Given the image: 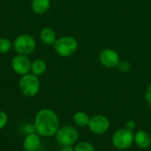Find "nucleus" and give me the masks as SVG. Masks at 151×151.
Returning <instances> with one entry per match:
<instances>
[{
	"label": "nucleus",
	"instance_id": "f257e3e1",
	"mask_svg": "<svg viewBox=\"0 0 151 151\" xmlns=\"http://www.w3.org/2000/svg\"><path fill=\"white\" fill-rule=\"evenodd\" d=\"M34 125L36 134L44 137L55 135L60 127L59 119L56 112L47 108L42 109L37 112Z\"/></svg>",
	"mask_w": 151,
	"mask_h": 151
},
{
	"label": "nucleus",
	"instance_id": "f03ea898",
	"mask_svg": "<svg viewBox=\"0 0 151 151\" xmlns=\"http://www.w3.org/2000/svg\"><path fill=\"white\" fill-rule=\"evenodd\" d=\"M134 143V133L125 127L116 130L111 136L112 146L119 150H125Z\"/></svg>",
	"mask_w": 151,
	"mask_h": 151
},
{
	"label": "nucleus",
	"instance_id": "7ed1b4c3",
	"mask_svg": "<svg viewBox=\"0 0 151 151\" xmlns=\"http://www.w3.org/2000/svg\"><path fill=\"white\" fill-rule=\"evenodd\" d=\"M53 46L55 51L59 56L67 58L76 52L78 49V42L71 35H65L57 39Z\"/></svg>",
	"mask_w": 151,
	"mask_h": 151
},
{
	"label": "nucleus",
	"instance_id": "20e7f679",
	"mask_svg": "<svg viewBox=\"0 0 151 151\" xmlns=\"http://www.w3.org/2000/svg\"><path fill=\"white\" fill-rule=\"evenodd\" d=\"M20 92L27 97H33L40 90V81L38 77L33 73L22 75L19 81Z\"/></svg>",
	"mask_w": 151,
	"mask_h": 151
},
{
	"label": "nucleus",
	"instance_id": "39448f33",
	"mask_svg": "<svg viewBox=\"0 0 151 151\" xmlns=\"http://www.w3.org/2000/svg\"><path fill=\"white\" fill-rule=\"evenodd\" d=\"M57 142L61 146H73L76 143L78 137H79V132L76 129V127L66 125L59 127L58 132L55 134Z\"/></svg>",
	"mask_w": 151,
	"mask_h": 151
},
{
	"label": "nucleus",
	"instance_id": "423d86ee",
	"mask_svg": "<svg viewBox=\"0 0 151 151\" xmlns=\"http://www.w3.org/2000/svg\"><path fill=\"white\" fill-rule=\"evenodd\" d=\"M36 47L35 38L27 34H21L18 35L13 42V48L19 55H29L34 52Z\"/></svg>",
	"mask_w": 151,
	"mask_h": 151
},
{
	"label": "nucleus",
	"instance_id": "0eeeda50",
	"mask_svg": "<svg viewBox=\"0 0 151 151\" xmlns=\"http://www.w3.org/2000/svg\"><path fill=\"white\" fill-rule=\"evenodd\" d=\"M111 127L110 119L103 115V114H96L90 117L89 123L88 125V130L96 135H101L109 131Z\"/></svg>",
	"mask_w": 151,
	"mask_h": 151
},
{
	"label": "nucleus",
	"instance_id": "6e6552de",
	"mask_svg": "<svg viewBox=\"0 0 151 151\" xmlns=\"http://www.w3.org/2000/svg\"><path fill=\"white\" fill-rule=\"evenodd\" d=\"M120 61L119 55L112 49H104L99 54V62L106 68H115Z\"/></svg>",
	"mask_w": 151,
	"mask_h": 151
},
{
	"label": "nucleus",
	"instance_id": "1a4fd4ad",
	"mask_svg": "<svg viewBox=\"0 0 151 151\" xmlns=\"http://www.w3.org/2000/svg\"><path fill=\"white\" fill-rule=\"evenodd\" d=\"M31 60L26 55L18 54L12 60V70L19 75H25L31 71Z\"/></svg>",
	"mask_w": 151,
	"mask_h": 151
},
{
	"label": "nucleus",
	"instance_id": "9d476101",
	"mask_svg": "<svg viewBox=\"0 0 151 151\" xmlns=\"http://www.w3.org/2000/svg\"><path fill=\"white\" fill-rule=\"evenodd\" d=\"M134 143L140 149L146 150L151 146V135L144 130H138L134 133Z\"/></svg>",
	"mask_w": 151,
	"mask_h": 151
},
{
	"label": "nucleus",
	"instance_id": "9b49d317",
	"mask_svg": "<svg viewBox=\"0 0 151 151\" xmlns=\"http://www.w3.org/2000/svg\"><path fill=\"white\" fill-rule=\"evenodd\" d=\"M41 145V139L37 134H27L23 142V148L26 151H37Z\"/></svg>",
	"mask_w": 151,
	"mask_h": 151
},
{
	"label": "nucleus",
	"instance_id": "f8f14e48",
	"mask_svg": "<svg viewBox=\"0 0 151 151\" xmlns=\"http://www.w3.org/2000/svg\"><path fill=\"white\" fill-rule=\"evenodd\" d=\"M40 39L46 45H54L57 41L56 32L50 27H44L40 32Z\"/></svg>",
	"mask_w": 151,
	"mask_h": 151
},
{
	"label": "nucleus",
	"instance_id": "ddd939ff",
	"mask_svg": "<svg viewBox=\"0 0 151 151\" xmlns=\"http://www.w3.org/2000/svg\"><path fill=\"white\" fill-rule=\"evenodd\" d=\"M50 7V0H32L31 9L36 14L45 13Z\"/></svg>",
	"mask_w": 151,
	"mask_h": 151
},
{
	"label": "nucleus",
	"instance_id": "4468645a",
	"mask_svg": "<svg viewBox=\"0 0 151 151\" xmlns=\"http://www.w3.org/2000/svg\"><path fill=\"white\" fill-rule=\"evenodd\" d=\"M89 119H90V116L86 111H79L75 112L73 117V123L75 124V126L79 127H88L89 123Z\"/></svg>",
	"mask_w": 151,
	"mask_h": 151
},
{
	"label": "nucleus",
	"instance_id": "2eb2a0df",
	"mask_svg": "<svg viewBox=\"0 0 151 151\" xmlns=\"http://www.w3.org/2000/svg\"><path fill=\"white\" fill-rule=\"evenodd\" d=\"M46 69H47L46 62L43 59L38 58L32 62L30 72H31V73H33L36 76H39V75H42V73H44Z\"/></svg>",
	"mask_w": 151,
	"mask_h": 151
},
{
	"label": "nucleus",
	"instance_id": "dca6fc26",
	"mask_svg": "<svg viewBox=\"0 0 151 151\" xmlns=\"http://www.w3.org/2000/svg\"><path fill=\"white\" fill-rule=\"evenodd\" d=\"M74 151H96V150L92 143L86 141H82L78 142L74 146Z\"/></svg>",
	"mask_w": 151,
	"mask_h": 151
},
{
	"label": "nucleus",
	"instance_id": "f3484780",
	"mask_svg": "<svg viewBox=\"0 0 151 151\" xmlns=\"http://www.w3.org/2000/svg\"><path fill=\"white\" fill-rule=\"evenodd\" d=\"M12 47V43L9 39L0 38V54H4L10 51Z\"/></svg>",
	"mask_w": 151,
	"mask_h": 151
},
{
	"label": "nucleus",
	"instance_id": "a211bd4d",
	"mask_svg": "<svg viewBox=\"0 0 151 151\" xmlns=\"http://www.w3.org/2000/svg\"><path fill=\"white\" fill-rule=\"evenodd\" d=\"M117 67H118L119 70L121 73H129V72L131 71V69H132V65H131L130 62H128V61H127V60H122V61L120 60Z\"/></svg>",
	"mask_w": 151,
	"mask_h": 151
},
{
	"label": "nucleus",
	"instance_id": "6ab92c4d",
	"mask_svg": "<svg viewBox=\"0 0 151 151\" xmlns=\"http://www.w3.org/2000/svg\"><path fill=\"white\" fill-rule=\"evenodd\" d=\"M7 120H8V119H7L6 113L3 111H0V130L3 129L6 126Z\"/></svg>",
	"mask_w": 151,
	"mask_h": 151
},
{
	"label": "nucleus",
	"instance_id": "aec40b11",
	"mask_svg": "<svg viewBox=\"0 0 151 151\" xmlns=\"http://www.w3.org/2000/svg\"><path fill=\"white\" fill-rule=\"evenodd\" d=\"M24 133H26L27 134H35V127L34 124H27L25 125L24 128H23Z\"/></svg>",
	"mask_w": 151,
	"mask_h": 151
},
{
	"label": "nucleus",
	"instance_id": "412c9836",
	"mask_svg": "<svg viewBox=\"0 0 151 151\" xmlns=\"http://www.w3.org/2000/svg\"><path fill=\"white\" fill-rule=\"evenodd\" d=\"M125 128H127V129H128L130 131H134L136 128V123H135V121L133 120V119L127 120L126 122V124H125Z\"/></svg>",
	"mask_w": 151,
	"mask_h": 151
},
{
	"label": "nucleus",
	"instance_id": "4be33fe9",
	"mask_svg": "<svg viewBox=\"0 0 151 151\" xmlns=\"http://www.w3.org/2000/svg\"><path fill=\"white\" fill-rule=\"evenodd\" d=\"M145 99L147 101V103L151 106V84L148 86V88H146L145 91Z\"/></svg>",
	"mask_w": 151,
	"mask_h": 151
},
{
	"label": "nucleus",
	"instance_id": "5701e85b",
	"mask_svg": "<svg viewBox=\"0 0 151 151\" xmlns=\"http://www.w3.org/2000/svg\"><path fill=\"white\" fill-rule=\"evenodd\" d=\"M60 151H74V148H73L72 146H63L61 147Z\"/></svg>",
	"mask_w": 151,
	"mask_h": 151
}]
</instances>
